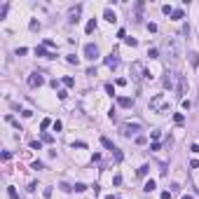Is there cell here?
<instances>
[{
  "label": "cell",
  "mask_w": 199,
  "mask_h": 199,
  "mask_svg": "<svg viewBox=\"0 0 199 199\" xmlns=\"http://www.w3.org/2000/svg\"><path fill=\"white\" fill-rule=\"evenodd\" d=\"M136 143H138V145H145L148 138H145V136H136Z\"/></svg>",
  "instance_id": "33"
},
{
  "label": "cell",
  "mask_w": 199,
  "mask_h": 199,
  "mask_svg": "<svg viewBox=\"0 0 199 199\" xmlns=\"http://www.w3.org/2000/svg\"><path fill=\"white\" fill-rule=\"evenodd\" d=\"M80 12H82V5L73 7V9H71V14H68V24H77V21H80V19H77V17H80Z\"/></svg>",
  "instance_id": "10"
},
{
  "label": "cell",
  "mask_w": 199,
  "mask_h": 199,
  "mask_svg": "<svg viewBox=\"0 0 199 199\" xmlns=\"http://www.w3.org/2000/svg\"><path fill=\"white\" fill-rule=\"evenodd\" d=\"M103 19H106V21H110V24H115V21H117L115 12H113L110 7H106V12H103Z\"/></svg>",
  "instance_id": "13"
},
{
  "label": "cell",
  "mask_w": 199,
  "mask_h": 199,
  "mask_svg": "<svg viewBox=\"0 0 199 199\" xmlns=\"http://www.w3.org/2000/svg\"><path fill=\"white\" fill-rule=\"evenodd\" d=\"M63 84H66V87H75V80H73L71 75H66L63 77Z\"/></svg>",
  "instance_id": "24"
},
{
  "label": "cell",
  "mask_w": 199,
  "mask_h": 199,
  "mask_svg": "<svg viewBox=\"0 0 199 199\" xmlns=\"http://www.w3.org/2000/svg\"><path fill=\"white\" fill-rule=\"evenodd\" d=\"M183 17H185V12H183V9H173V12H171V19H173V21H181Z\"/></svg>",
  "instance_id": "17"
},
{
  "label": "cell",
  "mask_w": 199,
  "mask_h": 199,
  "mask_svg": "<svg viewBox=\"0 0 199 199\" xmlns=\"http://www.w3.org/2000/svg\"><path fill=\"white\" fill-rule=\"evenodd\" d=\"M40 141H42V143H54V136H52V134H47V131H42Z\"/></svg>",
  "instance_id": "18"
},
{
  "label": "cell",
  "mask_w": 199,
  "mask_h": 199,
  "mask_svg": "<svg viewBox=\"0 0 199 199\" xmlns=\"http://www.w3.org/2000/svg\"><path fill=\"white\" fill-rule=\"evenodd\" d=\"M155 181H145V185H143V190H145V192H152V190H155Z\"/></svg>",
  "instance_id": "22"
},
{
  "label": "cell",
  "mask_w": 199,
  "mask_h": 199,
  "mask_svg": "<svg viewBox=\"0 0 199 199\" xmlns=\"http://www.w3.org/2000/svg\"><path fill=\"white\" fill-rule=\"evenodd\" d=\"M187 59H190V66H192V68L199 66V54H197V52H190V54H187Z\"/></svg>",
  "instance_id": "14"
},
{
  "label": "cell",
  "mask_w": 199,
  "mask_h": 199,
  "mask_svg": "<svg viewBox=\"0 0 199 199\" xmlns=\"http://www.w3.org/2000/svg\"><path fill=\"white\" fill-rule=\"evenodd\" d=\"M124 42H127V45H131V47H136V45H138V40H136V38H127Z\"/></svg>",
  "instance_id": "32"
},
{
  "label": "cell",
  "mask_w": 199,
  "mask_h": 199,
  "mask_svg": "<svg viewBox=\"0 0 199 199\" xmlns=\"http://www.w3.org/2000/svg\"><path fill=\"white\" fill-rule=\"evenodd\" d=\"M183 199H195V197H190V195H185V197H183Z\"/></svg>",
  "instance_id": "43"
},
{
  "label": "cell",
  "mask_w": 199,
  "mask_h": 199,
  "mask_svg": "<svg viewBox=\"0 0 199 199\" xmlns=\"http://www.w3.org/2000/svg\"><path fill=\"white\" fill-rule=\"evenodd\" d=\"M31 169H35V171H42L45 164H42V162H33V164H31Z\"/></svg>",
  "instance_id": "28"
},
{
  "label": "cell",
  "mask_w": 199,
  "mask_h": 199,
  "mask_svg": "<svg viewBox=\"0 0 199 199\" xmlns=\"http://www.w3.org/2000/svg\"><path fill=\"white\" fill-rule=\"evenodd\" d=\"M26 52H28L26 47H19V49H17V56H24V54H26Z\"/></svg>",
  "instance_id": "39"
},
{
  "label": "cell",
  "mask_w": 199,
  "mask_h": 199,
  "mask_svg": "<svg viewBox=\"0 0 199 199\" xmlns=\"http://www.w3.org/2000/svg\"><path fill=\"white\" fill-rule=\"evenodd\" d=\"M150 110L152 113H171V108H169V101L162 96V94H157V96L150 98Z\"/></svg>",
  "instance_id": "2"
},
{
  "label": "cell",
  "mask_w": 199,
  "mask_h": 199,
  "mask_svg": "<svg viewBox=\"0 0 199 199\" xmlns=\"http://www.w3.org/2000/svg\"><path fill=\"white\" fill-rule=\"evenodd\" d=\"M150 150H152V152H157V150H162V145H159V143L155 141V143H152V145H150Z\"/></svg>",
  "instance_id": "38"
},
{
  "label": "cell",
  "mask_w": 199,
  "mask_h": 199,
  "mask_svg": "<svg viewBox=\"0 0 199 199\" xmlns=\"http://www.w3.org/2000/svg\"><path fill=\"white\" fill-rule=\"evenodd\" d=\"M28 28H31V31H40V21H38V19H33V21L28 24Z\"/></svg>",
  "instance_id": "25"
},
{
  "label": "cell",
  "mask_w": 199,
  "mask_h": 199,
  "mask_svg": "<svg viewBox=\"0 0 199 199\" xmlns=\"http://www.w3.org/2000/svg\"><path fill=\"white\" fill-rule=\"evenodd\" d=\"M73 190H75V192H84V190H87V185H84V183H75Z\"/></svg>",
  "instance_id": "26"
},
{
  "label": "cell",
  "mask_w": 199,
  "mask_h": 199,
  "mask_svg": "<svg viewBox=\"0 0 199 199\" xmlns=\"http://www.w3.org/2000/svg\"><path fill=\"white\" fill-rule=\"evenodd\" d=\"M42 195H45V199H49V197H52V187H45Z\"/></svg>",
  "instance_id": "37"
},
{
  "label": "cell",
  "mask_w": 199,
  "mask_h": 199,
  "mask_svg": "<svg viewBox=\"0 0 199 199\" xmlns=\"http://www.w3.org/2000/svg\"><path fill=\"white\" fill-rule=\"evenodd\" d=\"M190 150H192V152H195V155H199V145H197V143H195V145H192V148H190Z\"/></svg>",
  "instance_id": "41"
},
{
  "label": "cell",
  "mask_w": 199,
  "mask_h": 199,
  "mask_svg": "<svg viewBox=\"0 0 199 199\" xmlns=\"http://www.w3.org/2000/svg\"><path fill=\"white\" fill-rule=\"evenodd\" d=\"M162 56L166 59L171 66H176V63L183 59V45H181V40H178L176 35L164 38V42H162Z\"/></svg>",
  "instance_id": "1"
},
{
  "label": "cell",
  "mask_w": 199,
  "mask_h": 199,
  "mask_svg": "<svg viewBox=\"0 0 199 199\" xmlns=\"http://www.w3.org/2000/svg\"><path fill=\"white\" fill-rule=\"evenodd\" d=\"M138 131H141V124H136V122H127V124H122V136H127V138H131V136H138Z\"/></svg>",
  "instance_id": "5"
},
{
  "label": "cell",
  "mask_w": 199,
  "mask_h": 199,
  "mask_svg": "<svg viewBox=\"0 0 199 199\" xmlns=\"http://www.w3.org/2000/svg\"><path fill=\"white\" fill-rule=\"evenodd\" d=\"M148 171H150V166H148V164H143V166L138 169L136 173H138V176H141V178H145V176H148Z\"/></svg>",
  "instance_id": "20"
},
{
  "label": "cell",
  "mask_w": 199,
  "mask_h": 199,
  "mask_svg": "<svg viewBox=\"0 0 199 199\" xmlns=\"http://www.w3.org/2000/svg\"><path fill=\"white\" fill-rule=\"evenodd\" d=\"M59 187H61L63 192H73V185H68V183H61V185H59Z\"/></svg>",
  "instance_id": "30"
},
{
  "label": "cell",
  "mask_w": 199,
  "mask_h": 199,
  "mask_svg": "<svg viewBox=\"0 0 199 199\" xmlns=\"http://www.w3.org/2000/svg\"><path fill=\"white\" fill-rule=\"evenodd\" d=\"M84 56H87L89 61H96V59H98V47L94 42H87V45H84Z\"/></svg>",
  "instance_id": "6"
},
{
  "label": "cell",
  "mask_w": 199,
  "mask_h": 199,
  "mask_svg": "<svg viewBox=\"0 0 199 199\" xmlns=\"http://www.w3.org/2000/svg\"><path fill=\"white\" fill-rule=\"evenodd\" d=\"M129 73H131V80H136V82H141L143 77H150V73L145 71V66H143L141 61H134L131 68H129Z\"/></svg>",
  "instance_id": "4"
},
{
  "label": "cell",
  "mask_w": 199,
  "mask_h": 199,
  "mask_svg": "<svg viewBox=\"0 0 199 199\" xmlns=\"http://www.w3.org/2000/svg\"><path fill=\"white\" fill-rule=\"evenodd\" d=\"M148 56H150V59H159V49H150V52H148Z\"/></svg>",
  "instance_id": "31"
},
{
  "label": "cell",
  "mask_w": 199,
  "mask_h": 199,
  "mask_svg": "<svg viewBox=\"0 0 199 199\" xmlns=\"http://www.w3.org/2000/svg\"><path fill=\"white\" fill-rule=\"evenodd\" d=\"M117 106H119V108H134V98H129V96H117Z\"/></svg>",
  "instance_id": "12"
},
{
  "label": "cell",
  "mask_w": 199,
  "mask_h": 199,
  "mask_svg": "<svg viewBox=\"0 0 199 199\" xmlns=\"http://www.w3.org/2000/svg\"><path fill=\"white\" fill-rule=\"evenodd\" d=\"M178 80H181V75H178L176 71H166L164 77H162V84H164V89L173 92V89H178Z\"/></svg>",
  "instance_id": "3"
},
{
  "label": "cell",
  "mask_w": 199,
  "mask_h": 199,
  "mask_svg": "<svg viewBox=\"0 0 199 199\" xmlns=\"http://www.w3.org/2000/svg\"><path fill=\"white\" fill-rule=\"evenodd\" d=\"M173 122H176V124H183V122H185V115H183V113H176V115H173Z\"/></svg>",
  "instance_id": "23"
},
{
  "label": "cell",
  "mask_w": 199,
  "mask_h": 199,
  "mask_svg": "<svg viewBox=\"0 0 199 199\" xmlns=\"http://www.w3.org/2000/svg\"><path fill=\"white\" fill-rule=\"evenodd\" d=\"M176 94L183 98V101H185V94H187V80L183 77V75H181V80H178V89H176Z\"/></svg>",
  "instance_id": "8"
},
{
  "label": "cell",
  "mask_w": 199,
  "mask_h": 199,
  "mask_svg": "<svg viewBox=\"0 0 199 199\" xmlns=\"http://www.w3.org/2000/svg\"><path fill=\"white\" fill-rule=\"evenodd\" d=\"M162 12H164V14H171V12H173V7H171V5H164Z\"/></svg>",
  "instance_id": "36"
},
{
  "label": "cell",
  "mask_w": 199,
  "mask_h": 199,
  "mask_svg": "<svg viewBox=\"0 0 199 199\" xmlns=\"http://www.w3.org/2000/svg\"><path fill=\"white\" fill-rule=\"evenodd\" d=\"M84 31H87V35L96 31V19H89V21H87V26H84Z\"/></svg>",
  "instance_id": "16"
},
{
  "label": "cell",
  "mask_w": 199,
  "mask_h": 199,
  "mask_svg": "<svg viewBox=\"0 0 199 199\" xmlns=\"http://www.w3.org/2000/svg\"><path fill=\"white\" fill-rule=\"evenodd\" d=\"M117 63H119V54H117V52H110V54L106 56V66H108V68H117Z\"/></svg>",
  "instance_id": "9"
},
{
  "label": "cell",
  "mask_w": 199,
  "mask_h": 199,
  "mask_svg": "<svg viewBox=\"0 0 199 199\" xmlns=\"http://www.w3.org/2000/svg\"><path fill=\"white\" fill-rule=\"evenodd\" d=\"M101 145L106 148V150H110V152L115 150V145H113V141H110V138H106V136H101Z\"/></svg>",
  "instance_id": "15"
},
{
  "label": "cell",
  "mask_w": 199,
  "mask_h": 199,
  "mask_svg": "<svg viewBox=\"0 0 199 199\" xmlns=\"http://www.w3.org/2000/svg\"><path fill=\"white\" fill-rule=\"evenodd\" d=\"M35 56H45V59H56V54H49L47 47L45 45H40V47H35Z\"/></svg>",
  "instance_id": "11"
},
{
  "label": "cell",
  "mask_w": 199,
  "mask_h": 199,
  "mask_svg": "<svg viewBox=\"0 0 199 199\" xmlns=\"http://www.w3.org/2000/svg\"><path fill=\"white\" fill-rule=\"evenodd\" d=\"M7 195H9V199H19V195H17V190H14L12 185L7 187Z\"/></svg>",
  "instance_id": "27"
},
{
  "label": "cell",
  "mask_w": 199,
  "mask_h": 199,
  "mask_svg": "<svg viewBox=\"0 0 199 199\" xmlns=\"http://www.w3.org/2000/svg\"><path fill=\"white\" fill-rule=\"evenodd\" d=\"M61 127H63V124H61V122H59V119H56V122H54V124H52V129H54V131H61Z\"/></svg>",
  "instance_id": "35"
},
{
  "label": "cell",
  "mask_w": 199,
  "mask_h": 199,
  "mask_svg": "<svg viewBox=\"0 0 199 199\" xmlns=\"http://www.w3.org/2000/svg\"><path fill=\"white\" fill-rule=\"evenodd\" d=\"M52 124H54L52 119H42V124H40V127H42V129H47V127H52Z\"/></svg>",
  "instance_id": "34"
},
{
  "label": "cell",
  "mask_w": 199,
  "mask_h": 199,
  "mask_svg": "<svg viewBox=\"0 0 199 199\" xmlns=\"http://www.w3.org/2000/svg\"><path fill=\"white\" fill-rule=\"evenodd\" d=\"M162 199H171V192H162Z\"/></svg>",
  "instance_id": "42"
},
{
  "label": "cell",
  "mask_w": 199,
  "mask_h": 199,
  "mask_svg": "<svg viewBox=\"0 0 199 199\" xmlns=\"http://www.w3.org/2000/svg\"><path fill=\"white\" fill-rule=\"evenodd\" d=\"M113 157H115V162H117V164L124 159V155H122V150H119V148H115V150H113Z\"/></svg>",
  "instance_id": "19"
},
{
  "label": "cell",
  "mask_w": 199,
  "mask_h": 199,
  "mask_svg": "<svg viewBox=\"0 0 199 199\" xmlns=\"http://www.w3.org/2000/svg\"><path fill=\"white\" fill-rule=\"evenodd\" d=\"M66 61L71 63V66H77V63H80V59L75 56V54H68V56H66Z\"/></svg>",
  "instance_id": "21"
},
{
  "label": "cell",
  "mask_w": 199,
  "mask_h": 199,
  "mask_svg": "<svg viewBox=\"0 0 199 199\" xmlns=\"http://www.w3.org/2000/svg\"><path fill=\"white\" fill-rule=\"evenodd\" d=\"M31 148H33V150H42V141H33Z\"/></svg>",
  "instance_id": "29"
},
{
  "label": "cell",
  "mask_w": 199,
  "mask_h": 199,
  "mask_svg": "<svg viewBox=\"0 0 199 199\" xmlns=\"http://www.w3.org/2000/svg\"><path fill=\"white\" fill-rule=\"evenodd\" d=\"M113 183H115V185H122V176H119V173H117V176L113 178Z\"/></svg>",
  "instance_id": "40"
},
{
  "label": "cell",
  "mask_w": 199,
  "mask_h": 199,
  "mask_svg": "<svg viewBox=\"0 0 199 199\" xmlns=\"http://www.w3.org/2000/svg\"><path fill=\"white\" fill-rule=\"evenodd\" d=\"M45 84V77H42V73H31L28 75V87L31 89H35V87H42Z\"/></svg>",
  "instance_id": "7"
}]
</instances>
